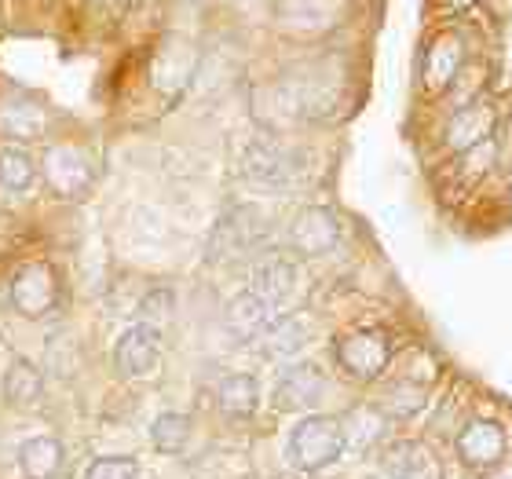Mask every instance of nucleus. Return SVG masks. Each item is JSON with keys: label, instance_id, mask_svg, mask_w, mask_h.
Masks as SVG:
<instances>
[{"label": "nucleus", "instance_id": "obj_24", "mask_svg": "<svg viewBox=\"0 0 512 479\" xmlns=\"http://www.w3.org/2000/svg\"><path fill=\"white\" fill-rule=\"evenodd\" d=\"M150 439H154V447L161 454H180L187 447V439H191V417L187 414H161L154 425H150Z\"/></svg>", "mask_w": 512, "mask_h": 479}, {"label": "nucleus", "instance_id": "obj_29", "mask_svg": "<svg viewBox=\"0 0 512 479\" xmlns=\"http://www.w3.org/2000/svg\"><path fill=\"white\" fill-rule=\"evenodd\" d=\"M88 479H136V461L132 458H96Z\"/></svg>", "mask_w": 512, "mask_h": 479}, {"label": "nucleus", "instance_id": "obj_15", "mask_svg": "<svg viewBox=\"0 0 512 479\" xmlns=\"http://www.w3.org/2000/svg\"><path fill=\"white\" fill-rule=\"evenodd\" d=\"M114 359H118V370L125 377H147L161 359V337L154 330L132 326L114 348Z\"/></svg>", "mask_w": 512, "mask_h": 479}, {"label": "nucleus", "instance_id": "obj_27", "mask_svg": "<svg viewBox=\"0 0 512 479\" xmlns=\"http://www.w3.org/2000/svg\"><path fill=\"white\" fill-rule=\"evenodd\" d=\"M425 406V388L410 381H399L384 392V414L388 417H414Z\"/></svg>", "mask_w": 512, "mask_h": 479}, {"label": "nucleus", "instance_id": "obj_30", "mask_svg": "<svg viewBox=\"0 0 512 479\" xmlns=\"http://www.w3.org/2000/svg\"><path fill=\"white\" fill-rule=\"evenodd\" d=\"M472 4H480V0H447V8H450V11H469Z\"/></svg>", "mask_w": 512, "mask_h": 479}, {"label": "nucleus", "instance_id": "obj_2", "mask_svg": "<svg viewBox=\"0 0 512 479\" xmlns=\"http://www.w3.org/2000/svg\"><path fill=\"white\" fill-rule=\"evenodd\" d=\"M344 454V432H341V417L330 414H311L304 421H297V428L289 432L286 443V458L297 472H319L326 465Z\"/></svg>", "mask_w": 512, "mask_h": 479}, {"label": "nucleus", "instance_id": "obj_6", "mask_svg": "<svg viewBox=\"0 0 512 479\" xmlns=\"http://www.w3.org/2000/svg\"><path fill=\"white\" fill-rule=\"evenodd\" d=\"M337 359L359 381H377L392 359V341L384 330H355L337 341Z\"/></svg>", "mask_w": 512, "mask_h": 479}, {"label": "nucleus", "instance_id": "obj_13", "mask_svg": "<svg viewBox=\"0 0 512 479\" xmlns=\"http://www.w3.org/2000/svg\"><path fill=\"white\" fill-rule=\"evenodd\" d=\"M461 66H465V44H461V37L443 33V37L428 44L425 63H421V81H425L428 96L447 92L454 85V77L461 74Z\"/></svg>", "mask_w": 512, "mask_h": 479}, {"label": "nucleus", "instance_id": "obj_25", "mask_svg": "<svg viewBox=\"0 0 512 479\" xmlns=\"http://www.w3.org/2000/svg\"><path fill=\"white\" fill-rule=\"evenodd\" d=\"M381 469L388 479H421L425 476V454L414 443H395L384 450Z\"/></svg>", "mask_w": 512, "mask_h": 479}, {"label": "nucleus", "instance_id": "obj_4", "mask_svg": "<svg viewBox=\"0 0 512 479\" xmlns=\"http://www.w3.org/2000/svg\"><path fill=\"white\" fill-rule=\"evenodd\" d=\"M41 176L59 198H77V194H85L88 187H92L96 165H92V158H88L81 147H74V143H55V147L44 150Z\"/></svg>", "mask_w": 512, "mask_h": 479}, {"label": "nucleus", "instance_id": "obj_10", "mask_svg": "<svg viewBox=\"0 0 512 479\" xmlns=\"http://www.w3.org/2000/svg\"><path fill=\"white\" fill-rule=\"evenodd\" d=\"M249 293H256V297L264 300V304H282V300H289V293H293V286H297V260H293V253H286V249H271V253H260L256 256L253 271H249Z\"/></svg>", "mask_w": 512, "mask_h": 479}, {"label": "nucleus", "instance_id": "obj_22", "mask_svg": "<svg viewBox=\"0 0 512 479\" xmlns=\"http://www.w3.org/2000/svg\"><path fill=\"white\" fill-rule=\"evenodd\" d=\"M44 392V377L41 370L26 359H15L4 373V399L11 406H33Z\"/></svg>", "mask_w": 512, "mask_h": 479}, {"label": "nucleus", "instance_id": "obj_17", "mask_svg": "<svg viewBox=\"0 0 512 479\" xmlns=\"http://www.w3.org/2000/svg\"><path fill=\"white\" fill-rule=\"evenodd\" d=\"M267 322H271V304L256 297V293H242L227 304L224 311V330L235 337V341H260V333L267 330Z\"/></svg>", "mask_w": 512, "mask_h": 479}, {"label": "nucleus", "instance_id": "obj_12", "mask_svg": "<svg viewBox=\"0 0 512 479\" xmlns=\"http://www.w3.org/2000/svg\"><path fill=\"white\" fill-rule=\"evenodd\" d=\"M337 242H341V224H337V216H333L330 209H322V205L304 209V213L289 224V245H293V253H300V256L330 253Z\"/></svg>", "mask_w": 512, "mask_h": 479}, {"label": "nucleus", "instance_id": "obj_3", "mask_svg": "<svg viewBox=\"0 0 512 479\" xmlns=\"http://www.w3.org/2000/svg\"><path fill=\"white\" fill-rule=\"evenodd\" d=\"M267 235V220L249 205H238L227 216H220V224L213 227L209 245H205V256L213 264H227V260H238V256L253 253L256 245L264 242Z\"/></svg>", "mask_w": 512, "mask_h": 479}, {"label": "nucleus", "instance_id": "obj_18", "mask_svg": "<svg viewBox=\"0 0 512 479\" xmlns=\"http://www.w3.org/2000/svg\"><path fill=\"white\" fill-rule=\"evenodd\" d=\"M44 128H48V114L37 99H11L0 107V132L11 136L15 143H30V139H41Z\"/></svg>", "mask_w": 512, "mask_h": 479}, {"label": "nucleus", "instance_id": "obj_8", "mask_svg": "<svg viewBox=\"0 0 512 479\" xmlns=\"http://www.w3.org/2000/svg\"><path fill=\"white\" fill-rule=\"evenodd\" d=\"M348 0H278L275 19L293 37H319L341 22Z\"/></svg>", "mask_w": 512, "mask_h": 479}, {"label": "nucleus", "instance_id": "obj_31", "mask_svg": "<svg viewBox=\"0 0 512 479\" xmlns=\"http://www.w3.org/2000/svg\"><path fill=\"white\" fill-rule=\"evenodd\" d=\"M509 194H512V183H509Z\"/></svg>", "mask_w": 512, "mask_h": 479}, {"label": "nucleus", "instance_id": "obj_7", "mask_svg": "<svg viewBox=\"0 0 512 479\" xmlns=\"http://www.w3.org/2000/svg\"><path fill=\"white\" fill-rule=\"evenodd\" d=\"M322 392H326V373L315 362H293L275 381L271 403H275L278 414H304L319 403Z\"/></svg>", "mask_w": 512, "mask_h": 479}, {"label": "nucleus", "instance_id": "obj_9", "mask_svg": "<svg viewBox=\"0 0 512 479\" xmlns=\"http://www.w3.org/2000/svg\"><path fill=\"white\" fill-rule=\"evenodd\" d=\"M194 70H198V48L183 37H172L158 48L154 63H150V77H154V88H158L165 99H176L183 88L194 81Z\"/></svg>", "mask_w": 512, "mask_h": 479}, {"label": "nucleus", "instance_id": "obj_11", "mask_svg": "<svg viewBox=\"0 0 512 479\" xmlns=\"http://www.w3.org/2000/svg\"><path fill=\"white\" fill-rule=\"evenodd\" d=\"M458 454L469 469H494L509 454V436H505V428L498 421L476 417V421H469V425L461 428Z\"/></svg>", "mask_w": 512, "mask_h": 479}, {"label": "nucleus", "instance_id": "obj_21", "mask_svg": "<svg viewBox=\"0 0 512 479\" xmlns=\"http://www.w3.org/2000/svg\"><path fill=\"white\" fill-rule=\"evenodd\" d=\"M384 428H388V414L377 410V406H352L341 417L344 447H355V450H366L370 443H377L384 436Z\"/></svg>", "mask_w": 512, "mask_h": 479}, {"label": "nucleus", "instance_id": "obj_26", "mask_svg": "<svg viewBox=\"0 0 512 479\" xmlns=\"http://www.w3.org/2000/svg\"><path fill=\"white\" fill-rule=\"evenodd\" d=\"M172 311H176V297H172L169 289H150L147 297H143L136 326L154 330L158 337H165V330H169V322H172Z\"/></svg>", "mask_w": 512, "mask_h": 479}, {"label": "nucleus", "instance_id": "obj_1", "mask_svg": "<svg viewBox=\"0 0 512 479\" xmlns=\"http://www.w3.org/2000/svg\"><path fill=\"white\" fill-rule=\"evenodd\" d=\"M308 172V158L304 150L286 147L282 139L275 136H256L242 150V176L256 187H267V191H289L297 187Z\"/></svg>", "mask_w": 512, "mask_h": 479}, {"label": "nucleus", "instance_id": "obj_19", "mask_svg": "<svg viewBox=\"0 0 512 479\" xmlns=\"http://www.w3.org/2000/svg\"><path fill=\"white\" fill-rule=\"evenodd\" d=\"M63 469V443L55 436H33L19 447L22 479H55Z\"/></svg>", "mask_w": 512, "mask_h": 479}, {"label": "nucleus", "instance_id": "obj_28", "mask_svg": "<svg viewBox=\"0 0 512 479\" xmlns=\"http://www.w3.org/2000/svg\"><path fill=\"white\" fill-rule=\"evenodd\" d=\"M494 154H498V150H494V139H483V143H476V147L461 150V172L480 180L483 172L494 165Z\"/></svg>", "mask_w": 512, "mask_h": 479}, {"label": "nucleus", "instance_id": "obj_5", "mask_svg": "<svg viewBox=\"0 0 512 479\" xmlns=\"http://www.w3.org/2000/svg\"><path fill=\"white\" fill-rule=\"evenodd\" d=\"M11 304L26 319H44L59 304V275L48 260H33L11 278Z\"/></svg>", "mask_w": 512, "mask_h": 479}, {"label": "nucleus", "instance_id": "obj_14", "mask_svg": "<svg viewBox=\"0 0 512 479\" xmlns=\"http://www.w3.org/2000/svg\"><path fill=\"white\" fill-rule=\"evenodd\" d=\"M494 128H498V110L491 103H483V99H472L465 107H458V114L450 118L447 125V147L450 150H469L483 139L494 136Z\"/></svg>", "mask_w": 512, "mask_h": 479}, {"label": "nucleus", "instance_id": "obj_16", "mask_svg": "<svg viewBox=\"0 0 512 479\" xmlns=\"http://www.w3.org/2000/svg\"><path fill=\"white\" fill-rule=\"evenodd\" d=\"M308 341H311L308 315H282V319H271L267 330L260 333L264 359H289V355H297Z\"/></svg>", "mask_w": 512, "mask_h": 479}, {"label": "nucleus", "instance_id": "obj_23", "mask_svg": "<svg viewBox=\"0 0 512 479\" xmlns=\"http://www.w3.org/2000/svg\"><path fill=\"white\" fill-rule=\"evenodd\" d=\"M37 183V165L22 147L0 150V187L11 194H30Z\"/></svg>", "mask_w": 512, "mask_h": 479}, {"label": "nucleus", "instance_id": "obj_20", "mask_svg": "<svg viewBox=\"0 0 512 479\" xmlns=\"http://www.w3.org/2000/svg\"><path fill=\"white\" fill-rule=\"evenodd\" d=\"M216 403L224 410V417L231 421H249L260 406V388L249 373H227L220 381V392H216Z\"/></svg>", "mask_w": 512, "mask_h": 479}]
</instances>
